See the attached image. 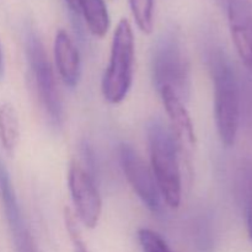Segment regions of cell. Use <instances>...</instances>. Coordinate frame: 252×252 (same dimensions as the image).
Here are the masks:
<instances>
[{
    "label": "cell",
    "mask_w": 252,
    "mask_h": 252,
    "mask_svg": "<svg viewBox=\"0 0 252 252\" xmlns=\"http://www.w3.org/2000/svg\"><path fill=\"white\" fill-rule=\"evenodd\" d=\"M79 15H83L89 31L102 38L110 29L111 20L105 0H76Z\"/></svg>",
    "instance_id": "12"
},
{
    "label": "cell",
    "mask_w": 252,
    "mask_h": 252,
    "mask_svg": "<svg viewBox=\"0 0 252 252\" xmlns=\"http://www.w3.org/2000/svg\"><path fill=\"white\" fill-rule=\"evenodd\" d=\"M128 1L138 29L145 34L152 33L154 30L155 0H128Z\"/></svg>",
    "instance_id": "15"
},
{
    "label": "cell",
    "mask_w": 252,
    "mask_h": 252,
    "mask_svg": "<svg viewBox=\"0 0 252 252\" xmlns=\"http://www.w3.org/2000/svg\"><path fill=\"white\" fill-rule=\"evenodd\" d=\"M208 66L214 88V118L220 142L235 144L241 120V85L230 59L221 49L208 54Z\"/></svg>",
    "instance_id": "2"
},
{
    "label": "cell",
    "mask_w": 252,
    "mask_h": 252,
    "mask_svg": "<svg viewBox=\"0 0 252 252\" xmlns=\"http://www.w3.org/2000/svg\"><path fill=\"white\" fill-rule=\"evenodd\" d=\"M118 157L123 174L133 191L149 211L153 213H160L162 208V198L152 169L143 160L139 153L127 143L120 145Z\"/></svg>",
    "instance_id": "6"
},
{
    "label": "cell",
    "mask_w": 252,
    "mask_h": 252,
    "mask_svg": "<svg viewBox=\"0 0 252 252\" xmlns=\"http://www.w3.org/2000/svg\"><path fill=\"white\" fill-rule=\"evenodd\" d=\"M239 197L245 212L249 235L252 240V161L245 160L238 172Z\"/></svg>",
    "instance_id": "14"
},
{
    "label": "cell",
    "mask_w": 252,
    "mask_h": 252,
    "mask_svg": "<svg viewBox=\"0 0 252 252\" xmlns=\"http://www.w3.org/2000/svg\"><path fill=\"white\" fill-rule=\"evenodd\" d=\"M135 41L127 19H121L113 32L110 61L103 74L101 90L107 102L118 105L127 97L134 75Z\"/></svg>",
    "instance_id": "3"
},
{
    "label": "cell",
    "mask_w": 252,
    "mask_h": 252,
    "mask_svg": "<svg viewBox=\"0 0 252 252\" xmlns=\"http://www.w3.org/2000/svg\"><path fill=\"white\" fill-rule=\"evenodd\" d=\"M68 185L76 219L86 228H96L102 213V199L94 177L79 162L73 161L68 171Z\"/></svg>",
    "instance_id": "7"
},
{
    "label": "cell",
    "mask_w": 252,
    "mask_h": 252,
    "mask_svg": "<svg viewBox=\"0 0 252 252\" xmlns=\"http://www.w3.org/2000/svg\"><path fill=\"white\" fill-rule=\"evenodd\" d=\"M153 80L158 91L169 88L185 100L191 91L189 63L179 39L167 34L158 41L152 58Z\"/></svg>",
    "instance_id": "4"
},
{
    "label": "cell",
    "mask_w": 252,
    "mask_h": 252,
    "mask_svg": "<svg viewBox=\"0 0 252 252\" xmlns=\"http://www.w3.org/2000/svg\"><path fill=\"white\" fill-rule=\"evenodd\" d=\"M248 132L252 138V79L241 88V112Z\"/></svg>",
    "instance_id": "18"
},
{
    "label": "cell",
    "mask_w": 252,
    "mask_h": 252,
    "mask_svg": "<svg viewBox=\"0 0 252 252\" xmlns=\"http://www.w3.org/2000/svg\"><path fill=\"white\" fill-rule=\"evenodd\" d=\"M20 139V121L17 111L10 102L0 106V143L7 154H14Z\"/></svg>",
    "instance_id": "13"
},
{
    "label": "cell",
    "mask_w": 252,
    "mask_h": 252,
    "mask_svg": "<svg viewBox=\"0 0 252 252\" xmlns=\"http://www.w3.org/2000/svg\"><path fill=\"white\" fill-rule=\"evenodd\" d=\"M64 221H65L66 231H68L71 245H73V252H91L81 236L80 229L78 225L79 220L76 219L75 214L69 208L64 209Z\"/></svg>",
    "instance_id": "17"
},
{
    "label": "cell",
    "mask_w": 252,
    "mask_h": 252,
    "mask_svg": "<svg viewBox=\"0 0 252 252\" xmlns=\"http://www.w3.org/2000/svg\"><path fill=\"white\" fill-rule=\"evenodd\" d=\"M159 94L165 111L169 116V127L171 128L172 133L176 137L181 152L192 149L196 143V133H194V126L191 115L184 100L169 88L160 89Z\"/></svg>",
    "instance_id": "10"
},
{
    "label": "cell",
    "mask_w": 252,
    "mask_h": 252,
    "mask_svg": "<svg viewBox=\"0 0 252 252\" xmlns=\"http://www.w3.org/2000/svg\"><path fill=\"white\" fill-rule=\"evenodd\" d=\"M65 2H66V5L69 6V9H70L74 14L79 15L78 6H76V0H65Z\"/></svg>",
    "instance_id": "20"
},
{
    "label": "cell",
    "mask_w": 252,
    "mask_h": 252,
    "mask_svg": "<svg viewBox=\"0 0 252 252\" xmlns=\"http://www.w3.org/2000/svg\"><path fill=\"white\" fill-rule=\"evenodd\" d=\"M152 171L161 198L171 209L179 208L182 201V174L180 167V148L171 128L159 118L147 125Z\"/></svg>",
    "instance_id": "1"
},
{
    "label": "cell",
    "mask_w": 252,
    "mask_h": 252,
    "mask_svg": "<svg viewBox=\"0 0 252 252\" xmlns=\"http://www.w3.org/2000/svg\"><path fill=\"white\" fill-rule=\"evenodd\" d=\"M0 198L16 252H39L20 208L9 172L0 162Z\"/></svg>",
    "instance_id": "8"
},
{
    "label": "cell",
    "mask_w": 252,
    "mask_h": 252,
    "mask_svg": "<svg viewBox=\"0 0 252 252\" xmlns=\"http://www.w3.org/2000/svg\"><path fill=\"white\" fill-rule=\"evenodd\" d=\"M226 12L234 46L252 79V4L250 0H228Z\"/></svg>",
    "instance_id": "9"
},
{
    "label": "cell",
    "mask_w": 252,
    "mask_h": 252,
    "mask_svg": "<svg viewBox=\"0 0 252 252\" xmlns=\"http://www.w3.org/2000/svg\"><path fill=\"white\" fill-rule=\"evenodd\" d=\"M26 56L38 91L39 100L49 118L56 125H61L63 121V105L56 76L43 43L33 32H30L26 36Z\"/></svg>",
    "instance_id": "5"
},
{
    "label": "cell",
    "mask_w": 252,
    "mask_h": 252,
    "mask_svg": "<svg viewBox=\"0 0 252 252\" xmlns=\"http://www.w3.org/2000/svg\"><path fill=\"white\" fill-rule=\"evenodd\" d=\"M138 240L143 252H174L159 233L149 228L138 230Z\"/></svg>",
    "instance_id": "16"
},
{
    "label": "cell",
    "mask_w": 252,
    "mask_h": 252,
    "mask_svg": "<svg viewBox=\"0 0 252 252\" xmlns=\"http://www.w3.org/2000/svg\"><path fill=\"white\" fill-rule=\"evenodd\" d=\"M5 74V62H4V54H2L1 46H0V79L4 76Z\"/></svg>",
    "instance_id": "19"
},
{
    "label": "cell",
    "mask_w": 252,
    "mask_h": 252,
    "mask_svg": "<svg viewBox=\"0 0 252 252\" xmlns=\"http://www.w3.org/2000/svg\"><path fill=\"white\" fill-rule=\"evenodd\" d=\"M54 61L59 76L68 88L78 86L81 78V57L73 38L64 30H58L53 43Z\"/></svg>",
    "instance_id": "11"
}]
</instances>
